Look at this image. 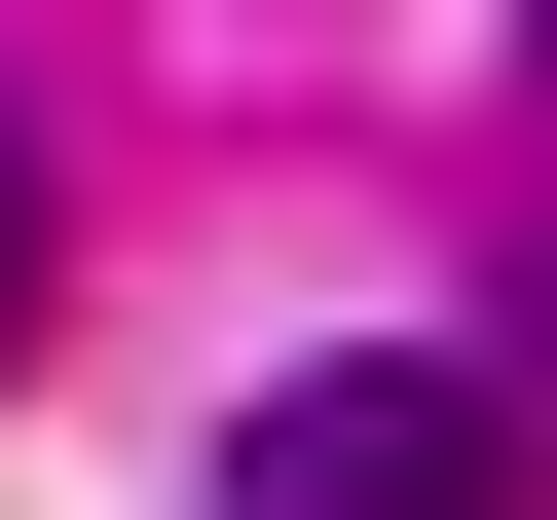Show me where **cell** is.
<instances>
[{
	"label": "cell",
	"instance_id": "1",
	"mask_svg": "<svg viewBox=\"0 0 557 520\" xmlns=\"http://www.w3.org/2000/svg\"><path fill=\"white\" fill-rule=\"evenodd\" d=\"M223 520H557V409H483L446 335L260 372V409H223Z\"/></svg>",
	"mask_w": 557,
	"mask_h": 520
},
{
	"label": "cell",
	"instance_id": "4",
	"mask_svg": "<svg viewBox=\"0 0 557 520\" xmlns=\"http://www.w3.org/2000/svg\"><path fill=\"white\" fill-rule=\"evenodd\" d=\"M520 112H557V0H520Z\"/></svg>",
	"mask_w": 557,
	"mask_h": 520
},
{
	"label": "cell",
	"instance_id": "2",
	"mask_svg": "<svg viewBox=\"0 0 557 520\" xmlns=\"http://www.w3.org/2000/svg\"><path fill=\"white\" fill-rule=\"evenodd\" d=\"M483 409H557V260H520V335H483Z\"/></svg>",
	"mask_w": 557,
	"mask_h": 520
},
{
	"label": "cell",
	"instance_id": "3",
	"mask_svg": "<svg viewBox=\"0 0 557 520\" xmlns=\"http://www.w3.org/2000/svg\"><path fill=\"white\" fill-rule=\"evenodd\" d=\"M0 335H38V149H0Z\"/></svg>",
	"mask_w": 557,
	"mask_h": 520
}]
</instances>
